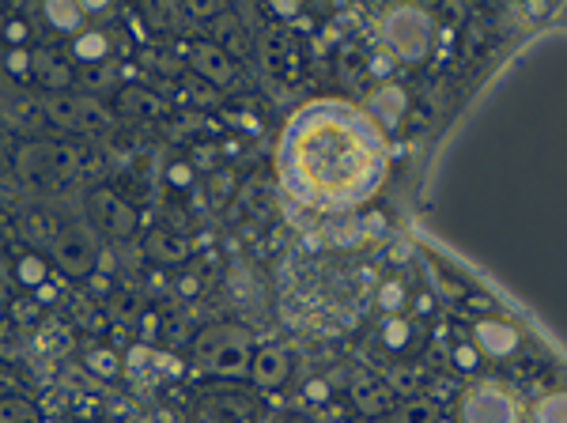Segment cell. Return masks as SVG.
<instances>
[{
    "label": "cell",
    "mask_w": 567,
    "mask_h": 423,
    "mask_svg": "<svg viewBox=\"0 0 567 423\" xmlns=\"http://www.w3.org/2000/svg\"><path fill=\"white\" fill-rule=\"evenodd\" d=\"M386 148L367 114L341 102L307 106L280 140V178L295 201L344 212L375 197Z\"/></svg>",
    "instance_id": "obj_1"
},
{
    "label": "cell",
    "mask_w": 567,
    "mask_h": 423,
    "mask_svg": "<svg viewBox=\"0 0 567 423\" xmlns=\"http://www.w3.org/2000/svg\"><path fill=\"white\" fill-rule=\"evenodd\" d=\"M265 390L246 386H208L193 393L182 423H265L269 420V397Z\"/></svg>",
    "instance_id": "obj_2"
},
{
    "label": "cell",
    "mask_w": 567,
    "mask_h": 423,
    "mask_svg": "<svg viewBox=\"0 0 567 423\" xmlns=\"http://www.w3.org/2000/svg\"><path fill=\"white\" fill-rule=\"evenodd\" d=\"M12 167L31 186L61 189L65 182L80 178V152L57 140H23L12 155Z\"/></svg>",
    "instance_id": "obj_3"
},
{
    "label": "cell",
    "mask_w": 567,
    "mask_h": 423,
    "mask_svg": "<svg viewBox=\"0 0 567 423\" xmlns=\"http://www.w3.org/2000/svg\"><path fill=\"white\" fill-rule=\"evenodd\" d=\"M193 367L216 374H250L254 352H250V333L235 329V325H208L193 337Z\"/></svg>",
    "instance_id": "obj_4"
},
{
    "label": "cell",
    "mask_w": 567,
    "mask_h": 423,
    "mask_svg": "<svg viewBox=\"0 0 567 423\" xmlns=\"http://www.w3.org/2000/svg\"><path fill=\"white\" fill-rule=\"evenodd\" d=\"M378 38L382 46L394 53L397 61L405 65H416L431 53V38H435V27H431V16L424 8H413V4H397L390 8L382 23H378Z\"/></svg>",
    "instance_id": "obj_5"
},
{
    "label": "cell",
    "mask_w": 567,
    "mask_h": 423,
    "mask_svg": "<svg viewBox=\"0 0 567 423\" xmlns=\"http://www.w3.org/2000/svg\"><path fill=\"white\" fill-rule=\"evenodd\" d=\"M46 106V118L57 129H72V133L84 136H103L114 129V114L110 106H103L91 95H72V91H57V95H42Z\"/></svg>",
    "instance_id": "obj_6"
},
{
    "label": "cell",
    "mask_w": 567,
    "mask_h": 423,
    "mask_svg": "<svg viewBox=\"0 0 567 423\" xmlns=\"http://www.w3.org/2000/svg\"><path fill=\"white\" fill-rule=\"evenodd\" d=\"M87 212H91L95 227H103L110 238H129V235H137V227H140L137 208L125 201L121 193H114V189H106V186L87 193Z\"/></svg>",
    "instance_id": "obj_7"
},
{
    "label": "cell",
    "mask_w": 567,
    "mask_h": 423,
    "mask_svg": "<svg viewBox=\"0 0 567 423\" xmlns=\"http://www.w3.org/2000/svg\"><path fill=\"white\" fill-rule=\"evenodd\" d=\"M53 261H57V269L61 272H69L72 280H87V276H95V265H99V246H95L91 231H84V227H69L65 235L57 238V246H53Z\"/></svg>",
    "instance_id": "obj_8"
},
{
    "label": "cell",
    "mask_w": 567,
    "mask_h": 423,
    "mask_svg": "<svg viewBox=\"0 0 567 423\" xmlns=\"http://www.w3.org/2000/svg\"><path fill=\"white\" fill-rule=\"evenodd\" d=\"M462 423H518V405L499 386H477L462 397Z\"/></svg>",
    "instance_id": "obj_9"
},
{
    "label": "cell",
    "mask_w": 567,
    "mask_h": 423,
    "mask_svg": "<svg viewBox=\"0 0 567 423\" xmlns=\"http://www.w3.org/2000/svg\"><path fill=\"white\" fill-rule=\"evenodd\" d=\"M186 61L193 72H201L208 84H235V76H239V65H235V57L220 46V42H205V38H197V42H189L186 46Z\"/></svg>",
    "instance_id": "obj_10"
},
{
    "label": "cell",
    "mask_w": 567,
    "mask_h": 423,
    "mask_svg": "<svg viewBox=\"0 0 567 423\" xmlns=\"http://www.w3.org/2000/svg\"><path fill=\"white\" fill-rule=\"evenodd\" d=\"M261 57H265V68L273 72L276 80H299V72H303L299 42H295V34H288L284 27H273V31L265 34Z\"/></svg>",
    "instance_id": "obj_11"
},
{
    "label": "cell",
    "mask_w": 567,
    "mask_h": 423,
    "mask_svg": "<svg viewBox=\"0 0 567 423\" xmlns=\"http://www.w3.org/2000/svg\"><path fill=\"white\" fill-rule=\"evenodd\" d=\"M473 344L481 348L484 356L507 359V356H515L518 348H522V337H518V329L511 322H499V318H481V322L473 325Z\"/></svg>",
    "instance_id": "obj_12"
},
{
    "label": "cell",
    "mask_w": 567,
    "mask_h": 423,
    "mask_svg": "<svg viewBox=\"0 0 567 423\" xmlns=\"http://www.w3.org/2000/svg\"><path fill=\"white\" fill-rule=\"evenodd\" d=\"M19 231L35 246H57V238L69 231V223H65V216L50 212V208H23L19 212Z\"/></svg>",
    "instance_id": "obj_13"
},
{
    "label": "cell",
    "mask_w": 567,
    "mask_h": 423,
    "mask_svg": "<svg viewBox=\"0 0 567 423\" xmlns=\"http://www.w3.org/2000/svg\"><path fill=\"white\" fill-rule=\"evenodd\" d=\"M288 374H292V359H288L284 348L265 344L261 352H254L250 378H254V386H258V390H276V386H284V382H288Z\"/></svg>",
    "instance_id": "obj_14"
},
{
    "label": "cell",
    "mask_w": 567,
    "mask_h": 423,
    "mask_svg": "<svg viewBox=\"0 0 567 423\" xmlns=\"http://www.w3.org/2000/svg\"><path fill=\"white\" fill-rule=\"evenodd\" d=\"M352 405L363 416H386L394 408V386L390 382H378L371 374H356L352 378Z\"/></svg>",
    "instance_id": "obj_15"
},
{
    "label": "cell",
    "mask_w": 567,
    "mask_h": 423,
    "mask_svg": "<svg viewBox=\"0 0 567 423\" xmlns=\"http://www.w3.org/2000/svg\"><path fill=\"white\" fill-rule=\"evenodd\" d=\"M405 110H409V99H405L401 87H382V91H375L371 99L363 102V114L371 118L375 129H394L397 121L405 118Z\"/></svg>",
    "instance_id": "obj_16"
},
{
    "label": "cell",
    "mask_w": 567,
    "mask_h": 423,
    "mask_svg": "<svg viewBox=\"0 0 567 423\" xmlns=\"http://www.w3.org/2000/svg\"><path fill=\"white\" fill-rule=\"evenodd\" d=\"M35 76L38 84L46 87V95H57V91H69L80 76L72 72V65H65V57H57L50 50H38L35 53Z\"/></svg>",
    "instance_id": "obj_17"
},
{
    "label": "cell",
    "mask_w": 567,
    "mask_h": 423,
    "mask_svg": "<svg viewBox=\"0 0 567 423\" xmlns=\"http://www.w3.org/2000/svg\"><path fill=\"white\" fill-rule=\"evenodd\" d=\"M144 254L152 257L155 265H178L189 257V242L174 231H152L144 238Z\"/></svg>",
    "instance_id": "obj_18"
},
{
    "label": "cell",
    "mask_w": 567,
    "mask_h": 423,
    "mask_svg": "<svg viewBox=\"0 0 567 423\" xmlns=\"http://www.w3.org/2000/svg\"><path fill=\"white\" fill-rule=\"evenodd\" d=\"M118 110L125 118H159L163 114V99L148 91V87H118Z\"/></svg>",
    "instance_id": "obj_19"
},
{
    "label": "cell",
    "mask_w": 567,
    "mask_h": 423,
    "mask_svg": "<svg viewBox=\"0 0 567 423\" xmlns=\"http://www.w3.org/2000/svg\"><path fill=\"white\" fill-rule=\"evenodd\" d=\"M212 34L220 38V46H224L227 53L235 50V57H246V53H250V34H246V27H242V19L235 16V12H220V16L212 19Z\"/></svg>",
    "instance_id": "obj_20"
},
{
    "label": "cell",
    "mask_w": 567,
    "mask_h": 423,
    "mask_svg": "<svg viewBox=\"0 0 567 423\" xmlns=\"http://www.w3.org/2000/svg\"><path fill=\"white\" fill-rule=\"evenodd\" d=\"M72 57H76L80 65H103V61H110V38H106V31L76 34V42H72Z\"/></svg>",
    "instance_id": "obj_21"
},
{
    "label": "cell",
    "mask_w": 567,
    "mask_h": 423,
    "mask_svg": "<svg viewBox=\"0 0 567 423\" xmlns=\"http://www.w3.org/2000/svg\"><path fill=\"white\" fill-rule=\"evenodd\" d=\"M42 16H46V23H50L53 31L61 34H80V27H84V8L80 4H65V0H53V4H42Z\"/></svg>",
    "instance_id": "obj_22"
},
{
    "label": "cell",
    "mask_w": 567,
    "mask_h": 423,
    "mask_svg": "<svg viewBox=\"0 0 567 423\" xmlns=\"http://www.w3.org/2000/svg\"><path fill=\"white\" fill-rule=\"evenodd\" d=\"M106 310H110V318L121 325L137 322L140 314H144V295L137 288H118L110 291V299H106Z\"/></svg>",
    "instance_id": "obj_23"
},
{
    "label": "cell",
    "mask_w": 567,
    "mask_h": 423,
    "mask_svg": "<svg viewBox=\"0 0 567 423\" xmlns=\"http://www.w3.org/2000/svg\"><path fill=\"white\" fill-rule=\"evenodd\" d=\"M12 272H16L19 288L42 291L46 288V276H50V261H46L42 254H19L16 265H12Z\"/></svg>",
    "instance_id": "obj_24"
},
{
    "label": "cell",
    "mask_w": 567,
    "mask_h": 423,
    "mask_svg": "<svg viewBox=\"0 0 567 423\" xmlns=\"http://www.w3.org/2000/svg\"><path fill=\"white\" fill-rule=\"evenodd\" d=\"M118 80H121L118 61H103V65L80 68V87H84V91H114Z\"/></svg>",
    "instance_id": "obj_25"
},
{
    "label": "cell",
    "mask_w": 567,
    "mask_h": 423,
    "mask_svg": "<svg viewBox=\"0 0 567 423\" xmlns=\"http://www.w3.org/2000/svg\"><path fill=\"white\" fill-rule=\"evenodd\" d=\"M533 423H567V390L545 393L533 405Z\"/></svg>",
    "instance_id": "obj_26"
},
{
    "label": "cell",
    "mask_w": 567,
    "mask_h": 423,
    "mask_svg": "<svg viewBox=\"0 0 567 423\" xmlns=\"http://www.w3.org/2000/svg\"><path fill=\"white\" fill-rule=\"evenodd\" d=\"M416 337V325L409 322V318H397V314H390L386 322H382V344L386 348H394V352H401V348H409Z\"/></svg>",
    "instance_id": "obj_27"
},
{
    "label": "cell",
    "mask_w": 567,
    "mask_h": 423,
    "mask_svg": "<svg viewBox=\"0 0 567 423\" xmlns=\"http://www.w3.org/2000/svg\"><path fill=\"white\" fill-rule=\"evenodd\" d=\"M435 420H439V412H435V405H431V401H424V397L405 401V405H401L394 416H390V423H435Z\"/></svg>",
    "instance_id": "obj_28"
},
{
    "label": "cell",
    "mask_w": 567,
    "mask_h": 423,
    "mask_svg": "<svg viewBox=\"0 0 567 423\" xmlns=\"http://www.w3.org/2000/svg\"><path fill=\"white\" fill-rule=\"evenodd\" d=\"M84 367H91V371L99 374V378H118L121 374V359L110 352V348H91L84 356Z\"/></svg>",
    "instance_id": "obj_29"
},
{
    "label": "cell",
    "mask_w": 567,
    "mask_h": 423,
    "mask_svg": "<svg viewBox=\"0 0 567 423\" xmlns=\"http://www.w3.org/2000/svg\"><path fill=\"white\" fill-rule=\"evenodd\" d=\"M4 65H8V76L31 80V76H35V53L23 50V46H8V57H4Z\"/></svg>",
    "instance_id": "obj_30"
},
{
    "label": "cell",
    "mask_w": 567,
    "mask_h": 423,
    "mask_svg": "<svg viewBox=\"0 0 567 423\" xmlns=\"http://www.w3.org/2000/svg\"><path fill=\"white\" fill-rule=\"evenodd\" d=\"M405 299H409V291L401 280H386L382 288H378V306L386 310V314H401L405 310Z\"/></svg>",
    "instance_id": "obj_31"
},
{
    "label": "cell",
    "mask_w": 567,
    "mask_h": 423,
    "mask_svg": "<svg viewBox=\"0 0 567 423\" xmlns=\"http://www.w3.org/2000/svg\"><path fill=\"white\" fill-rule=\"evenodd\" d=\"M4 420L8 423H42L38 408L31 401H19V397H8L4 401Z\"/></svg>",
    "instance_id": "obj_32"
},
{
    "label": "cell",
    "mask_w": 567,
    "mask_h": 423,
    "mask_svg": "<svg viewBox=\"0 0 567 423\" xmlns=\"http://www.w3.org/2000/svg\"><path fill=\"white\" fill-rule=\"evenodd\" d=\"M477 363H481L477 359V344H458L454 348V367L458 371H477Z\"/></svg>",
    "instance_id": "obj_33"
},
{
    "label": "cell",
    "mask_w": 567,
    "mask_h": 423,
    "mask_svg": "<svg viewBox=\"0 0 567 423\" xmlns=\"http://www.w3.org/2000/svg\"><path fill=\"white\" fill-rule=\"evenodd\" d=\"M106 170V159L99 152H80V178H99Z\"/></svg>",
    "instance_id": "obj_34"
},
{
    "label": "cell",
    "mask_w": 567,
    "mask_h": 423,
    "mask_svg": "<svg viewBox=\"0 0 567 423\" xmlns=\"http://www.w3.org/2000/svg\"><path fill=\"white\" fill-rule=\"evenodd\" d=\"M416 382H420V371L413 374V367H409V363L394 367V386H397V390H413Z\"/></svg>",
    "instance_id": "obj_35"
},
{
    "label": "cell",
    "mask_w": 567,
    "mask_h": 423,
    "mask_svg": "<svg viewBox=\"0 0 567 423\" xmlns=\"http://www.w3.org/2000/svg\"><path fill=\"white\" fill-rule=\"evenodd\" d=\"M12 314H16V322H35L38 303L35 299H16V303H12Z\"/></svg>",
    "instance_id": "obj_36"
},
{
    "label": "cell",
    "mask_w": 567,
    "mask_h": 423,
    "mask_svg": "<svg viewBox=\"0 0 567 423\" xmlns=\"http://www.w3.org/2000/svg\"><path fill=\"white\" fill-rule=\"evenodd\" d=\"M4 31H8V46H23V42H27V23H23V19H8V27H4Z\"/></svg>",
    "instance_id": "obj_37"
},
{
    "label": "cell",
    "mask_w": 567,
    "mask_h": 423,
    "mask_svg": "<svg viewBox=\"0 0 567 423\" xmlns=\"http://www.w3.org/2000/svg\"><path fill=\"white\" fill-rule=\"evenodd\" d=\"M310 397V401H318V405H322V401H329V386L326 382H322V378H314V382H307V390H303Z\"/></svg>",
    "instance_id": "obj_38"
},
{
    "label": "cell",
    "mask_w": 567,
    "mask_h": 423,
    "mask_svg": "<svg viewBox=\"0 0 567 423\" xmlns=\"http://www.w3.org/2000/svg\"><path fill=\"white\" fill-rule=\"evenodd\" d=\"M167 178H171V182H178V189H186L193 174H189L186 163H171V170H167Z\"/></svg>",
    "instance_id": "obj_39"
},
{
    "label": "cell",
    "mask_w": 567,
    "mask_h": 423,
    "mask_svg": "<svg viewBox=\"0 0 567 423\" xmlns=\"http://www.w3.org/2000/svg\"><path fill=\"white\" fill-rule=\"evenodd\" d=\"M273 8H276V16H295V12H299V4H288V0H276Z\"/></svg>",
    "instance_id": "obj_40"
}]
</instances>
